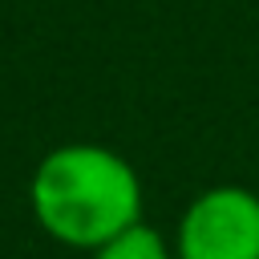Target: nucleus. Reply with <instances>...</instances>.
<instances>
[{
	"instance_id": "obj_1",
	"label": "nucleus",
	"mask_w": 259,
	"mask_h": 259,
	"mask_svg": "<svg viewBox=\"0 0 259 259\" xmlns=\"http://www.w3.org/2000/svg\"><path fill=\"white\" fill-rule=\"evenodd\" d=\"M28 202L45 235L65 247L97 251L125 227L142 223V178L117 150L69 142L36 162Z\"/></svg>"
},
{
	"instance_id": "obj_2",
	"label": "nucleus",
	"mask_w": 259,
	"mask_h": 259,
	"mask_svg": "<svg viewBox=\"0 0 259 259\" xmlns=\"http://www.w3.org/2000/svg\"><path fill=\"white\" fill-rule=\"evenodd\" d=\"M178 259H259V194L239 182L198 190L174 231Z\"/></svg>"
},
{
	"instance_id": "obj_3",
	"label": "nucleus",
	"mask_w": 259,
	"mask_h": 259,
	"mask_svg": "<svg viewBox=\"0 0 259 259\" xmlns=\"http://www.w3.org/2000/svg\"><path fill=\"white\" fill-rule=\"evenodd\" d=\"M93 259H178L174 247L162 239V231H154L146 219L125 227L121 235H113L109 243H101L93 251Z\"/></svg>"
}]
</instances>
